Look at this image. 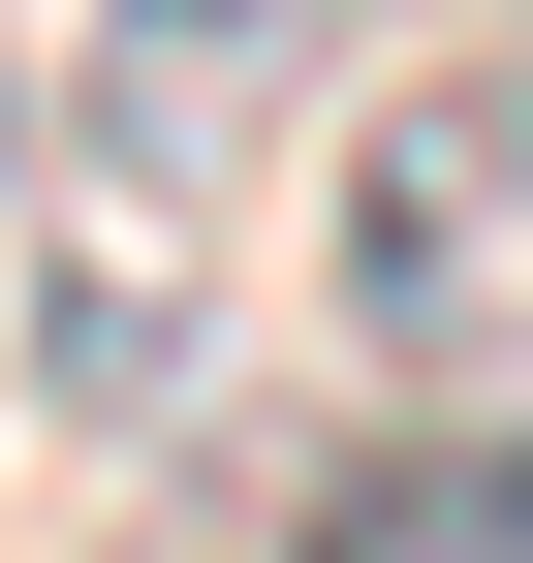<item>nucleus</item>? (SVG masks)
<instances>
[{"label":"nucleus","instance_id":"nucleus-1","mask_svg":"<svg viewBox=\"0 0 533 563\" xmlns=\"http://www.w3.org/2000/svg\"><path fill=\"white\" fill-rule=\"evenodd\" d=\"M346 344L377 376H533V63H439V95L346 125Z\"/></svg>","mask_w":533,"mask_h":563},{"label":"nucleus","instance_id":"nucleus-2","mask_svg":"<svg viewBox=\"0 0 533 563\" xmlns=\"http://www.w3.org/2000/svg\"><path fill=\"white\" fill-rule=\"evenodd\" d=\"M251 95H283V0H95V63H63V157H95V251H220L251 188Z\"/></svg>","mask_w":533,"mask_h":563}]
</instances>
